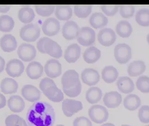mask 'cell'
<instances>
[{
    "label": "cell",
    "instance_id": "cell-1",
    "mask_svg": "<svg viewBox=\"0 0 149 126\" xmlns=\"http://www.w3.org/2000/svg\"><path fill=\"white\" fill-rule=\"evenodd\" d=\"M52 107L45 102H38L31 105L26 113L29 126H53L56 120Z\"/></svg>",
    "mask_w": 149,
    "mask_h": 126
},
{
    "label": "cell",
    "instance_id": "cell-2",
    "mask_svg": "<svg viewBox=\"0 0 149 126\" xmlns=\"http://www.w3.org/2000/svg\"><path fill=\"white\" fill-rule=\"evenodd\" d=\"M88 114L91 121L97 124H101L107 122L109 116L107 109L98 104L94 105L90 108Z\"/></svg>",
    "mask_w": 149,
    "mask_h": 126
},
{
    "label": "cell",
    "instance_id": "cell-3",
    "mask_svg": "<svg viewBox=\"0 0 149 126\" xmlns=\"http://www.w3.org/2000/svg\"><path fill=\"white\" fill-rule=\"evenodd\" d=\"M40 30L36 24H28L22 26L20 31V36L23 40L28 42H35L40 37Z\"/></svg>",
    "mask_w": 149,
    "mask_h": 126
},
{
    "label": "cell",
    "instance_id": "cell-4",
    "mask_svg": "<svg viewBox=\"0 0 149 126\" xmlns=\"http://www.w3.org/2000/svg\"><path fill=\"white\" fill-rule=\"evenodd\" d=\"M114 54L119 64H126L132 58V49L127 44L120 43L115 47Z\"/></svg>",
    "mask_w": 149,
    "mask_h": 126
},
{
    "label": "cell",
    "instance_id": "cell-5",
    "mask_svg": "<svg viewBox=\"0 0 149 126\" xmlns=\"http://www.w3.org/2000/svg\"><path fill=\"white\" fill-rule=\"evenodd\" d=\"M77 40L84 47H89L95 41V32L89 27H82L79 31Z\"/></svg>",
    "mask_w": 149,
    "mask_h": 126
},
{
    "label": "cell",
    "instance_id": "cell-6",
    "mask_svg": "<svg viewBox=\"0 0 149 126\" xmlns=\"http://www.w3.org/2000/svg\"><path fill=\"white\" fill-rule=\"evenodd\" d=\"M62 107L64 114L67 117H72L75 113L83 109V105L81 102L69 99H65L63 101Z\"/></svg>",
    "mask_w": 149,
    "mask_h": 126
},
{
    "label": "cell",
    "instance_id": "cell-7",
    "mask_svg": "<svg viewBox=\"0 0 149 126\" xmlns=\"http://www.w3.org/2000/svg\"><path fill=\"white\" fill-rule=\"evenodd\" d=\"M19 57L24 62H30L36 58L37 51L34 46L30 44L22 43L17 49Z\"/></svg>",
    "mask_w": 149,
    "mask_h": 126
},
{
    "label": "cell",
    "instance_id": "cell-8",
    "mask_svg": "<svg viewBox=\"0 0 149 126\" xmlns=\"http://www.w3.org/2000/svg\"><path fill=\"white\" fill-rule=\"evenodd\" d=\"M116 34L111 28H105L100 30L97 34V40L100 44L105 46H111L116 40Z\"/></svg>",
    "mask_w": 149,
    "mask_h": 126
},
{
    "label": "cell",
    "instance_id": "cell-9",
    "mask_svg": "<svg viewBox=\"0 0 149 126\" xmlns=\"http://www.w3.org/2000/svg\"><path fill=\"white\" fill-rule=\"evenodd\" d=\"M80 82L79 74L74 70H70L66 71L61 78L63 89L72 88Z\"/></svg>",
    "mask_w": 149,
    "mask_h": 126
},
{
    "label": "cell",
    "instance_id": "cell-10",
    "mask_svg": "<svg viewBox=\"0 0 149 126\" xmlns=\"http://www.w3.org/2000/svg\"><path fill=\"white\" fill-rule=\"evenodd\" d=\"M60 30V24L55 18L47 19L42 24V30L45 35L52 37L57 34Z\"/></svg>",
    "mask_w": 149,
    "mask_h": 126
},
{
    "label": "cell",
    "instance_id": "cell-11",
    "mask_svg": "<svg viewBox=\"0 0 149 126\" xmlns=\"http://www.w3.org/2000/svg\"><path fill=\"white\" fill-rule=\"evenodd\" d=\"M45 71L48 77L52 79L56 78L62 74V65L58 60L50 59L45 65Z\"/></svg>",
    "mask_w": 149,
    "mask_h": 126
},
{
    "label": "cell",
    "instance_id": "cell-12",
    "mask_svg": "<svg viewBox=\"0 0 149 126\" xmlns=\"http://www.w3.org/2000/svg\"><path fill=\"white\" fill-rule=\"evenodd\" d=\"M24 65L20 60L11 59L7 63L6 71L10 77H17L22 74L24 71Z\"/></svg>",
    "mask_w": 149,
    "mask_h": 126
},
{
    "label": "cell",
    "instance_id": "cell-13",
    "mask_svg": "<svg viewBox=\"0 0 149 126\" xmlns=\"http://www.w3.org/2000/svg\"><path fill=\"white\" fill-rule=\"evenodd\" d=\"M82 81L88 86H94L100 81V74L95 69L87 68L81 73Z\"/></svg>",
    "mask_w": 149,
    "mask_h": 126
},
{
    "label": "cell",
    "instance_id": "cell-14",
    "mask_svg": "<svg viewBox=\"0 0 149 126\" xmlns=\"http://www.w3.org/2000/svg\"><path fill=\"white\" fill-rule=\"evenodd\" d=\"M105 105L110 109H115L119 107L122 103V95L117 91H110L105 94L103 97Z\"/></svg>",
    "mask_w": 149,
    "mask_h": 126
},
{
    "label": "cell",
    "instance_id": "cell-15",
    "mask_svg": "<svg viewBox=\"0 0 149 126\" xmlns=\"http://www.w3.org/2000/svg\"><path fill=\"white\" fill-rule=\"evenodd\" d=\"M22 97L30 102H36L41 97L40 90L32 85H25L22 87L21 91Z\"/></svg>",
    "mask_w": 149,
    "mask_h": 126
},
{
    "label": "cell",
    "instance_id": "cell-16",
    "mask_svg": "<svg viewBox=\"0 0 149 126\" xmlns=\"http://www.w3.org/2000/svg\"><path fill=\"white\" fill-rule=\"evenodd\" d=\"M80 29L76 22L74 21H68L62 28V35L67 40H72L77 37Z\"/></svg>",
    "mask_w": 149,
    "mask_h": 126
},
{
    "label": "cell",
    "instance_id": "cell-17",
    "mask_svg": "<svg viewBox=\"0 0 149 126\" xmlns=\"http://www.w3.org/2000/svg\"><path fill=\"white\" fill-rule=\"evenodd\" d=\"M45 54H47L55 58H60L62 55V50L56 42L48 38L45 45Z\"/></svg>",
    "mask_w": 149,
    "mask_h": 126
},
{
    "label": "cell",
    "instance_id": "cell-18",
    "mask_svg": "<svg viewBox=\"0 0 149 126\" xmlns=\"http://www.w3.org/2000/svg\"><path fill=\"white\" fill-rule=\"evenodd\" d=\"M81 48L76 43L71 44L68 46L66 49L64 57L68 63H72L76 62L80 57Z\"/></svg>",
    "mask_w": 149,
    "mask_h": 126
},
{
    "label": "cell",
    "instance_id": "cell-19",
    "mask_svg": "<svg viewBox=\"0 0 149 126\" xmlns=\"http://www.w3.org/2000/svg\"><path fill=\"white\" fill-rule=\"evenodd\" d=\"M117 86L119 91L123 94L132 93L134 89V82L129 77L122 76L117 81Z\"/></svg>",
    "mask_w": 149,
    "mask_h": 126
},
{
    "label": "cell",
    "instance_id": "cell-20",
    "mask_svg": "<svg viewBox=\"0 0 149 126\" xmlns=\"http://www.w3.org/2000/svg\"><path fill=\"white\" fill-rule=\"evenodd\" d=\"M17 45L15 38L11 34H6L0 39V47L4 52H11L15 51Z\"/></svg>",
    "mask_w": 149,
    "mask_h": 126
},
{
    "label": "cell",
    "instance_id": "cell-21",
    "mask_svg": "<svg viewBox=\"0 0 149 126\" xmlns=\"http://www.w3.org/2000/svg\"><path fill=\"white\" fill-rule=\"evenodd\" d=\"M26 72L28 76L33 80L40 78L43 72V67L38 62H32L26 67Z\"/></svg>",
    "mask_w": 149,
    "mask_h": 126
},
{
    "label": "cell",
    "instance_id": "cell-22",
    "mask_svg": "<svg viewBox=\"0 0 149 126\" xmlns=\"http://www.w3.org/2000/svg\"><path fill=\"white\" fill-rule=\"evenodd\" d=\"M145 63L142 61H134L131 62L127 69V72L131 77H137L146 71Z\"/></svg>",
    "mask_w": 149,
    "mask_h": 126
},
{
    "label": "cell",
    "instance_id": "cell-23",
    "mask_svg": "<svg viewBox=\"0 0 149 126\" xmlns=\"http://www.w3.org/2000/svg\"><path fill=\"white\" fill-rule=\"evenodd\" d=\"M89 22L93 28L97 29L105 26L108 24V19L103 13L97 12L91 15Z\"/></svg>",
    "mask_w": 149,
    "mask_h": 126
},
{
    "label": "cell",
    "instance_id": "cell-24",
    "mask_svg": "<svg viewBox=\"0 0 149 126\" xmlns=\"http://www.w3.org/2000/svg\"><path fill=\"white\" fill-rule=\"evenodd\" d=\"M43 93L49 100L55 103L62 102L64 98L62 91L58 89L56 85L48 88Z\"/></svg>",
    "mask_w": 149,
    "mask_h": 126
},
{
    "label": "cell",
    "instance_id": "cell-25",
    "mask_svg": "<svg viewBox=\"0 0 149 126\" xmlns=\"http://www.w3.org/2000/svg\"><path fill=\"white\" fill-rule=\"evenodd\" d=\"M8 108L14 113H20L25 108V103L22 97L19 95H13L9 98L8 101Z\"/></svg>",
    "mask_w": 149,
    "mask_h": 126
},
{
    "label": "cell",
    "instance_id": "cell-26",
    "mask_svg": "<svg viewBox=\"0 0 149 126\" xmlns=\"http://www.w3.org/2000/svg\"><path fill=\"white\" fill-rule=\"evenodd\" d=\"M141 104V100L140 97L136 94H130L125 97L123 105L126 109L134 111L139 108Z\"/></svg>",
    "mask_w": 149,
    "mask_h": 126
},
{
    "label": "cell",
    "instance_id": "cell-27",
    "mask_svg": "<svg viewBox=\"0 0 149 126\" xmlns=\"http://www.w3.org/2000/svg\"><path fill=\"white\" fill-rule=\"evenodd\" d=\"M18 83L11 78H5L1 83V91L5 94H13L18 89Z\"/></svg>",
    "mask_w": 149,
    "mask_h": 126
},
{
    "label": "cell",
    "instance_id": "cell-28",
    "mask_svg": "<svg viewBox=\"0 0 149 126\" xmlns=\"http://www.w3.org/2000/svg\"><path fill=\"white\" fill-rule=\"evenodd\" d=\"M101 57V51L95 47H90L87 48L83 54L84 61L89 64L97 62Z\"/></svg>",
    "mask_w": 149,
    "mask_h": 126
},
{
    "label": "cell",
    "instance_id": "cell-29",
    "mask_svg": "<svg viewBox=\"0 0 149 126\" xmlns=\"http://www.w3.org/2000/svg\"><path fill=\"white\" fill-rule=\"evenodd\" d=\"M118 76L119 73L117 70L112 66H105L102 71V79L108 84H112L116 81Z\"/></svg>",
    "mask_w": 149,
    "mask_h": 126
},
{
    "label": "cell",
    "instance_id": "cell-30",
    "mask_svg": "<svg viewBox=\"0 0 149 126\" xmlns=\"http://www.w3.org/2000/svg\"><path fill=\"white\" fill-rule=\"evenodd\" d=\"M116 30L117 34L122 38H128L132 33L133 28L131 24L126 20H121L117 23Z\"/></svg>",
    "mask_w": 149,
    "mask_h": 126
},
{
    "label": "cell",
    "instance_id": "cell-31",
    "mask_svg": "<svg viewBox=\"0 0 149 126\" xmlns=\"http://www.w3.org/2000/svg\"><path fill=\"white\" fill-rule=\"evenodd\" d=\"M102 95V90L98 87L93 86L87 90L85 97L87 102L90 104H97L101 100Z\"/></svg>",
    "mask_w": 149,
    "mask_h": 126
},
{
    "label": "cell",
    "instance_id": "cell-32",
    "mask_svg": "<svg viewBox=\"0 0 149 126\" xmlns=\"http://www.w3.org/2000/svg\"><path fill=\"white\" fill-rule=\"evenodd\" d=\"M72 10L68 5H58L56 6L55 15L60 20H68L72 16Z\"/></svg>",
    "mask_w": 149,
    "mask_h": 126
},
{
    "label": "cell",
    "instance_id": "cell-33",
    "mask_svg": "<svg viewBox=\"0 0 149 126\" xmlns=\"http://www.w3.org/2000/svg\"><path fill=\"white\" fill-rule=\"evenodd\" d=\"M35 17L34 10L29 8L24 7L20 9L18 13V18L19 20L24 24H28L31 22Z\"/></svg>",
    "mask_w": 149,
    "mask_h": 126
},
{
    "label": "cell",
    "instance_id": "cell-34",
    "mask_svg": "<svg viewBox=\"0 0 149 126\" xmlns=\"http://www.w3.org/2000/svg\"><path fill=\"white\" fill-rule=\"evenodd\" d=\"M136 21L142 26H149V9L142 8L139 10L136 14Z\"/></svg>",
    "mask_w": 149,
    "mask_h": 126
},
{
    "label": "cell",
    "instance_id": "cell-35",
    "mask_svg": "<svg viewBox=\"0 0 149 126\" xmlns=\"http://www.w3.org/2000/svg\"><path fill=\"white\" fill-rule=\"evenodd\" d=\"M15 25L14 19L10 16L2 15L0 16V31L9 32L13 29Z\"/></svg>",
    "mask_w": 149,
    "mask_h": 126
},
{
    "label": "cell",
    "instance_id": "cell-36",
    "mask_svg": "<svg viewBox=\"0 0 149 126\" xmlns=\"http://www.w3.org/2000/svg\"><path fill=\"white\" fill-rule=\"evenodd\" d=\"M5 125L6 126H28L24 119L15 114L8 116L5 120Z\"/></svg>",
    "mask_w": 149,
    "mask_h": 126
},
{
    "label": "cell",
    "instance_id": "cell-37",
    "mask_svg": "<svg viewBox=\"0 0 149 126\" xmlns=\"http://www.w3.org/2000/svg\"><path fill=\"white\" fill-rule=\"evenodd\" d=\"M92 11L91 5H75L74 14L79 18H86Z\"/></svg>",
    "mask_w": 149,
    "mask_h": 126
},
{
    "label": "cell",
    "instance_id": "cell-38",
    "mask_svg": "<svg viewBox=\"0 0 149 126\" xmlns=\"http://www.w3.org/2000/svg\"><path fill=\"white\" fill-rule=\"evenodd\" d=\"M137 89L142 93H149V77L141 76L138 78L136 83Z\"/></svg>",
    "mask_w": 149,
    "mask_h": 126
},
{
    "label": "cell",
    "instance_id": "cell-39",
    "mask_svg": "<svg viewBox=\"0 0 149 126\" xmlns=\"http://www.w3.org/2000/svg\"><path fill=\"white\" fill-rule=\"evenodd\" d=\"M35 8L38 15L47 17L52 14L55 10L56 6L53 5H36Z\"/></svg>",
    "mask_w": 149,
    "mask_h": 126
},
{
    "label": "cell",
    "instance_id": "cell-40",
    "mask_svg": "<svg viewBox=\"0 0 149 126\" xmlns=\"http://www.w3.org/2000/svg\"><path fill=\"white\" fill-rule=\"evenodd\" d=\"M119 10L120 15L124 18H129L134 15V8L132 5H120Z\"/></svg>",
    "mask_w": 149,
    "mask_h": 126
},
{
    "label": "cell",
    "instance_id": "cell-41",
    "mask_svg": "<svg viewBox=\"0 0 149 126\" xmlns=\"http://www.w3.org/2000/svg\"><path fill=\"white\" fill-rule=\"evenodd\" d=\"M64 93L68 96L71 97H74L79 96L82 90V86L81 82H79L76 86L72 88L69 89H63Z\"/></svg>",
    "mask_w": 149,
    "mask_h": 126
},
{
    "label": "cell",
    "instance_id": "cell-42",
    "mask_svg": "<svg viewBox=\"0 0 149 126\" xmlns=\"http://www.w3.org/2000/svg\"><path fill=\"white\" fill-rule=\"evenodd\" d=\"M138 117L142 123H149V105H143L139 109Z\"/></svg>",
    "mask_w": 149,
    "mask_h": 126
},
{
    "label": "cell",
    "instance_id": "cell-43",
    "mask_svg": "<svg viewBox=\"0 0 149 126\" xmlns=\"http://www.w3.org/2000/svg\"><path fill=\"white\" fill-rule=\"evenodd\" d=\"M101 8L105 14L109 16L116 15L119 10L118 5H102Z\"/></svg>",
    "mask_w": 149,
    "mask_h": 126
},
{
    "label": "cell",
    "instance_id": "cell-44",
    "mask_svg": "<svg viewBox=\"0 0 149 126\" xmlns=\"http://www.w3.org/2000/svg\"><path fill=\"white\" fill-rule=\"evenodd\" d=\"M73 126H93V125L88 118L80 117L74 119L73 122Z\"/></svg>",
    "mask_w": 149,
    "mask_h": 126
},
{
    "label": "cell",
    "instance_id": "cell-45",
    "mask_svg": "<svg viewBox=\"0 0 149 126\" xmlns=\"http://www.w3.org/2000/svg\"><path fill=\"white\" fill-rule=\"evenodd\" d=\"M55 85H56L55 82L53 81V80L48 77H45L41 80V81L39 84V88L42 91V92H43L48 88L52 86H55Z\"/></svg>",
    "mask_w": 149,
    "mask_h": 126
},
{
    "label": "cell",
    "instance_id": "cell-46",
    "mask_svg": "<svg viewBox=\"0 0 149 126\" xmlns=\"http://www.w3.org/2000/svg\"><path fill=\"white\" fill-rule=\"evenodd\" d=\"M48 38L44 37L41 38L38 42L37 44V47L38 51L42 53L45 54V42L47 41Z\"/></svg>",
    "mask_w": 149,
    "mask_h": 126
},
{
    "label": "cell",
    "instance_id": "cell-47",
    "mask_svg": "<svg viewBox=\"0 0 149 126\" xmlns=\"http://www.w3.org/2000/svg\"><path fill=\"white\" fill-rule=\"evenodd\" d=\"M6 104V100L5 96L0 94V109L4 108Z\"/></svg>",
    "mask_w": 149,
    "mask_h": 126
},
{
    "label": "cell",
    "instance_id": "cell-48",
    "mask_svg": "<svg viewBox=\"0 0 149 126\" xmlns=\"http://www.w3.org/2000/svg\"><path fill=\"white\" fill-rule=\"evenodd\" d=\"M11 6L8 5H0V13H6L8 12Z\"/></svg>",
    "mask_w": 149,
    "mask_h": 126
},
{
    "label": "cell",
    "instance_id": "cell-49",
    "mask_svg": "<svg viewBox=\"0 0 149 126\" xmlns=\"http://www.w3.org/2000/svg\"><path fill=\"white\" fill-rule=\"evenodd\" d=\"M5 61L4 59L0 56V73H1L5 68Z\"/></svg>",
    "mask_w": 149,
    "mask_h": 126
},
{
    "label": "cell",
    "instance_id": "cell-50",
    "mask_svg": "<svg viewBox=\"0 0 149 126\" xmlns=\"http://www.w3.org/2000/svg\"><path fill=\"white\" fill-rule=\"evenodd\" d=\"M101 126H115V125L112 123H105Z\"/></svg>",
    "mask_w": 149,
    "mask_h": 126
},
{
    "label": "cell",
    "instance_id": "cell-51",
    "mask_svg": "<svg viewBox=\"0 0 149 126\" xmlns=\"http://www.w3.org/2000/svg\"><path fill=\"white\" fill-rule=\"evenodd\" d=\"M147 42H148V44L149 45V33L148 34V36H147Z\"/></svg>",
    "mask_w": 149,
    "mask_h": 126
},
{
    "label": "cell",
    "instance_id": "cell-52",
    "mask_svg": "<svg viewBox=\"0 0 149 126\" xmlns=\"http://www.w3.org/2000/svg\"><path fill=\"white\" fill-rule=\"evenodd\" d=\"M56 126H65L64 125H57Z\"/></svg>",
    "mask_w": 149,
    "mask_h": 126
},
{
    "label": "cell",
    "instance_id": "cell-53",
    "mask_svg": "<svg viewBox=\"0 0 149 126\" xmlns=\"http://www.w3.org/2000/svg\"><path fill=\"white\" fill-rule=\"evenodd\" d=\"M122 126H129V125H122Z\"/></svg>",
    "mask_w": 149,
    "mask_h": 126
},
{
    "label": "cell",
    "instance_id": "cell-54",
    "mask_svg": "<svg viewBox=\"0 0 149 126\" xmlns=\"http://www.w3.org/2000/svg\"><path fill=\"white\" fill-rule=\"evenodd\" d=\"M149 126V125H147V126Z\"/></svg>",
    "mask_w": 149,
    "mask_h": 126
}]
</instances>
